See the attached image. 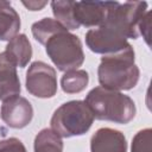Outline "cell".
<instances>
[{
  "mask_svg": "<svg viewBox=\"0 0 152 152\" xmlns=\"http://www.w3.org/2000/svg\"><path fill=\"white\" fill-rule=\"evenodd\" d=\"M84 102L91 110L94 119L115 124H128L134 119L137 113L135 103L128 95L101 86L93 88Z\"/></svg>",
  "mask_w": 152,
  "mask_h": 152,
  "instance_id": "obj_1",
  "label": "cell"
},
{
  "mask_svg": "<svg viewBox=\"0 0 152 152\" xmlns=\"http://www.w3.org/2000/svg\"><path fill=\"white\" fill-rule=\"evenodd\" d=\"M97 76L103 88L116 91L133 89L140 76L133 48L120 53L103 56L97 68Z\"/></svg>",
  "mask_w": 152,
  "mask_h": 152,
  "instance_id": "obj_2",
  "label": "cell"
},
{
  "mask_svg": "<svg viewBox=\"0 0 152 152\" xmlns=\"http://www.w3.org/2000/svg\"><path fill=\"white\" fill-rule=\"evenodd\" d=\"M94 122V115L88 104L72 100L61 104L52 114L51 129L61 138H71L87 133Z\"/></svg>",
  "mask_w": 152,
  "mask_h": 152,
  "instance_id": "obj_3",
  "label": "cell"
},
{
  "mask_svg": "<svg viewBox=\"0 0 152 152\" xmlns=\"http://www.w3.org/2000/svg\"><path fill=\"white\" fill-rule=\"evenodd\" d=\"M46 55L61 71L76 70L84 62V52L80 38L65 27L51 34L44 43Z\"/></svg>",
  "mask_w": 152,
  "mask_h": 152,
  "instance_id": "obj_4",
  "label": "cell"
},
{
  "mask_svg": "<svg viewBox=\"0 0 152 152\" xmlns=\"http://www.w3.org/2000/svg\"><path fill=\"white\" fill-rule=\"evenodd\" d=\"M147 12V2L145 1H126L116 5L109 11L106 21L101 25L125 39H137L139 33V25Z\"/></svg>",
  "mask_w": 152,
  "mask_h": 152,
  "instance_id": "obj_5",
  "label": "cell"
},
{
  "mask_svg": "<svg viewBox=\"0 0 152 152\" xmlns=\"http://www.w3.org/2000/svg\"><path fill=\"white\" fill-rule=\"evenodd\" d=\"M25 86L27 91L36 97H53L57 93L56 70L42 61H36L30 64L26 71Z\"/></svg>",
  "mask_w": 152,
  "mask_h": 152,
  "instance_id": "obj_6",
  "label": "cell"
},
{
  "mask_svg": "<svg viewBox=\"0 0 152 152\" xmlns=\"http://www.w3.org/2000/svg\"><path fill=\"white\" fill-rule=\"evenodd\" d=\"M86 44L90 51L103 56L120 53L132 48L127 39L122 38L104 26L90 28L86 33Z\"/></svg>",
  "mask_w": 152,
  "mask_h": 152,
  "instance_id": "obj_7",
  "label": "cell"
},
{
  "mask_svg": "<svg viewBox=\"0 0 152 152\" xmlns=\"http://www.w3.org/2000/svg\"><path fill=\"white\" fill-rule=\"evenodd\" d=\"M116 2L118 1H74V19L78 27H100L106 21L109 11Z\"/></svg>",
  "mask_w": 152,
  "mask_h": 152,
  "instance_id": "obj_8",
  "label": "cell"
},
{
  "mask_svg": "<svg viewBox=\"0 0 152 152\" xmlns=\"http://www.w3.org/2000/svg\"><path fill=\"white\" fill-rule=\"evenodd\" d=\"M0 116L11 128H24L33 118V108L30 101L23 96H13L2 101Z\"/></svg>",
  "mask_w": 152,
  "mask_h": 152,
  "instance_id": "obj_9",
  "label": "cell"
},
{
  "mask_svg": "<svg viewBox=\"0 0 152 152\" xmlns=\"http://www.w3.org/2000/svg\"><path fill=\"white\" fill-rule=\"evenodd\" d=\"M90 152H127V141L118 129L99 128L90 139Z\"/></svg>",
  "mask_w": 152,
  "mask_h": 152,
  "instance_id": "obj_10",
  "label": "cell"
},
{
  "mask_svg": "<svg viewBox=\"0 0 152 152\" xmlns=\"http://www.w3.org/2000/svg\"><path fill=\"white\" fill-rule=\"evenodd\" d=\"M20 81L17 66L4 52H0V100L5 101L20 94Z\"/></svg>",
  "mask_w": 152,
  "mask_h": 152,
  "instance_id": "obj_11",
  "label": "cell"
},
{
  "mask_svg": "<svg viewBox=\"0 0 152 152\" xmlns=\"http://www.w3.org/2000/svg\"><path fill=\"white\" fill-rule=\"evenodd\" d=\"M5 53L15 66L25 68L32 57V46L26 34L19 33L6 45Z\"/></svg>",
  "mask_w": 152,
  "mask_h": 152,
  "instance_id": "obj_12",
  "label": "cell"
},
{
  "mask_svg": "<svg viewBox=\"0 0 152 152\" xmlns=\"http://www.w3.org/2000/svg\"><path fill=\"white\" fill-rule=\"evenodd\" d=\"M20 30V17L8 1L0 0V40L10 42Z\"/></svg>",
  "mask_w": 152,
  "mask_h": 152,
  "instance_id": "obj_13",
  "label": "cell"
},
{
  "mask_svg": "<svg viewBox=\"0 0 152 152\" xmlns=\"http://www.w3.org/2000/svg\"><path fill=\"white\" fill-rule=\"evenodd\" d=\"M34 152H63L62 138L51 128H43L34 138Z\"/></svg>",
  "mask_w": 152,
  "mask_h": 152,
  "instance_id": "obj_14",
  "label": "cell"
},
{
  "mask_svg": "<svg viewBox=\"0 0 152 152\" xmlns=\"http://www.w3.org/2000/svg\"><path fill=\"white\" fill-rule=\"evenodd\" d=\"M89 82V75L86 70L76 69L64 72L61 78V87L66 94H77L86 89Z\"/></svg>",
  "mask_w": 152,
  "mask_h": 152,
  "instance_id": "obj_15",
  "label": "cell"
},
{
  "mask_svg": "<svg viewBox=\"0 0 152 152\" xmlns=\"http://www.w3.org/2000/svg\"><path fill=\"white\" fill-rule=\"evenodd\" d=\"M72 5H74V1H52L51 2V8L55 15V20H57L66 30L80 28L74 19Z\"/></svg>",
  "mask_w": 152,
  "mask_h": 152,
  "instance_id": "obj_16",
  "label": "cell"
},
{
  "mask_svg": "<svg viewBox=\"0 0 152 152\" xmlns=\"http://www.w3.org/2000/svg\"><path fill=\"white\" fill-rule=\"evenodd\" d=\"M64 26H62L57 20H55L52 18H43L42 20L36 21L32 25L31 31H32L34 39L38 43H40L42 45H44V43L51 34H53L55 32L59 31Z\"/></svg>",
  "mask_w": 152,
  "mask_h": 152,
  "instance_id": "obj_17",
  "label": "cell"
},
{
  "mask_svg": "<svg viewBox=\"0 0 152 152\" xmlns=\"http://www.w3.org/2000/svg\"><path fill=\"white\" fill-rule=\"evenodd\" d=\"M151 128L139 131L132 139L131 152H151Z\"/></svg>",
  "mask_w": 152,
  "mask_h": 152,
  "instance_id": "obj_18",
  "label": "cell"
},
{
  "mask_svg": "<svg viewBox=\"0 0 152 152\" xmlns=\"http://www.w3.org/2000/svg\"><path fill=\"white\" fill-rule=\"evenodd\" d=\"M0 152H26V148L18 138H7L0 140Z\"/></svg>",
  "mask_w": 152,
  "mask_h": 152,
  "instance_id": "obj_19",
  "label": "cell"
},
{
  "mask_svg": "<svg viewBox=\"0 0 152 152\" xmlns=\"http://www.w3.org/2000/svg\"><path fill=\"white\" fill-rule=\"evenodd\" d=\"M151 12H146V14L144 15V18L140 21L139 25V33L145 38L147 45H150V27H151Z\"/></svg>",
  "mask_w": 152,
  "mask_h": 152,
  "instance_id": "obj_20",
  "label": "cell"
},
{
  "mask_svg": "<svg viewBox=\"0 0 152 152\" xmlns=\"http://www.w3.org/2000/svg\"><path fill=\"white\" fill-rule=\"evenodd\" d=\"M46 4V1H23V5L30 11H40Z\"/></svg>",
  "mask_w": 152,
  "mask_h": 152,
  "instance_id": "obj_21",
  "label": "cell"
}]
</instances>
